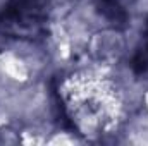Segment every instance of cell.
Masks as SVG:
<instances>
[{"label":"cell","instance_id":"1","mask_svg":"<svg viewBox=\"0 0 148 146\" xmlns=\"http://www.w3.org/2000/svg\"><path fill=\"white\" fill-rule=\"evenodd\" d=\"M64 91L71 120L84 134L105 131L119 113V96L105 81L90 76L77 77Z\"/></svg>","mask_w":148,"mask_h":146},{"label":"cell","instance_id":"2","mask_svg":"<svg viewBox=\"0 0 148 146\" xmlns=\"http://www.w3.org/2000/svg\"><path fill=\"white\" fill-rule=\"evenodd\" d=\"M47 21V0H9L0 10V31L14 38H35Z\"/></svg>","mask_w":148,"mask_h":146}]
</instances>
